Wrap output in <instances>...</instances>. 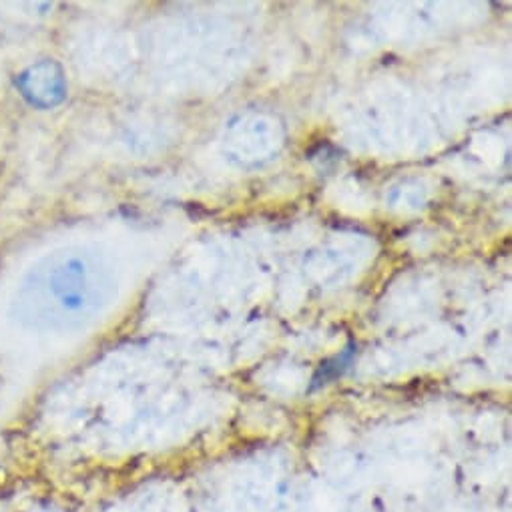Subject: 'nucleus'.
Here are the masks:
<instances>
[{
  "mask_svg": "<svg viewBox=\"0 0 512 512\" xmlns=\"http://www.w3.org/2000/svg\"><path fill=\"white\" fill-rule=\"evenodd\" d=\"M115 276L91 247H61L23 276L13 316L31 330L69 332L97 320L115 298Z\"/></svg>",
  "mask_w": 512,
  "mask_h": 512,
  "instance_id": "1",
  "label": "nucleus"
}]
</instances>
